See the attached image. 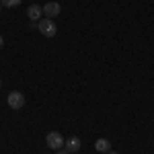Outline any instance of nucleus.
I'll use <instances>...</instances> for the list:
<instances>
[{
  "mask_svg": "<svg viewBox=\"0 0 154 154\" xmlns=\"http://www.w3.org/2000/svg\"><path fill=\"white\" fill-rule=\"evenodd\" d=\"M6 103H8L11 109H23L25 95H23V93H19V91H12V93H8V97H6Z\"/></svg>",
  "mask_w": 154,
  "mask_h": 154,
  "instance_id": "obj_3",
  "label": "nucleus"
},
{
  "mask_svg": "<svg viewBox=\"0 0 154 154\" xmlns=\"http://www.w3.org/2000/svg\"><path fill=\"white\" fill-rule=\"evenodd\" d=\"M64 146H66V150H68L70 154L72 152H78V150H80V140H78V138H68Z\"/></svg>",
  "mask_w": 154,
  "mask_h": 154,
  "instance_id": "obj_7",
  "label": "nucleus"
},
{
  "mask_svg": "<svg viewBox=\"0 0 154 154\" xmlns=\"http://www.w3.org/2000/svg\"><path fill=\"white\" fill-rule=\"evenodd\" d=\"M95 150L97 152H109V150H111V142H109V140H107V138H99V140H97L95 142Z\"/></svg>",
  "mask_w": 154,
  "mask_h": 154,
  "instance_id": "obj_6",
  "label": "nucleus"
},
{
  "mask_svg": "<svg viewBox=\"0 0 154 154\" xmlns=\"http://www.w3.org/2000/svg\"><path fill=\"white\" fill-rule=\"evenodd\" d=\"M107 154H119V152H111V150H109V152H107Z\"/></svg>",
  "mask_w": 154,
  "mask_h": 154,
  "instance_id": "obj_11",
  "label": "nucleus"
},
{
  "mask_svg": "<svg viewBox=\"0 0 154 154\" xmlns=\"http://www.w3.org/2000/svg\"><path fill=\"white\" fill-rule=\"evenodd\" d=\"M41 14H43V6H39V4H31V6L27 8V17H29V21H31V23L41 21V19H39Z\"/></svg>",
  "mask_w": 154,
  "mask_h": 154,
  "instance_id": "obj_5",
  "label": "nucleus"
},
{
  "mask_svg": "<svg viewBox=\"0 0 154 154\" xmlns=\"http://www.w3.org/2000/svg\"><path fill=\"white\" fill-rule=\"evenodd\" d=\"M62 11V6H60L58 2H48L45 6H43V14H45V19H56Z\"/></svg>",
  "mask_w": 154,
  "mask_h": 154,
  "instance_id": "obj_4",
  "label": "nucleus"
},
{
  "mask_svg": "<svg viewBox=\"0 0 154 154\" xmlns=\"http://www.w3.org/2000/svg\"><path fill=\"white\" fill-rule=\"evenodd\" d=\"M23 0H0V4L2 6H6V8H12V6H19Z\"/></svg>",
  "mask_w": 154,
  "mask_h": 154,
  "instance_id": "obj_8",
  "label": "nucleus"
},
{
  "mask_svg": "<svg viewBox=\"0 0 154 154\" xmlns=\"http://www.w3.org/2000/svg\"><path fill=\"white\" fill-rule=\"evenodd\" d=\"M2 45H4V37L0 35V49H2Z\"/></svg>",
  "mask_w": 154,
  "mask_h": 154,
  "instance_id": "obj_10",
  "label": "nucleus"
},
{
  "mask_svg": "<svg viewBox=\"0 0 154 154\" xmlns=\"http://www.w3.org/2000/svg\"><path fill=\"white\" fill-rule=\"evenodd\" d=\"M37 29H39L41 35H45V37H56V31H58L54 19H41V21L37 23Z\"/></svg>",
  "mask_w": 154,
  "mask_h": 154,
  "instance_id": "obj_1",
  "label": "nucleus"
},
{
  "mask_svg": "<svg viewBox=\"0 0 154 154\" xmlns=\"http://www.w3.org/2000/svg\"><path fill=\"white\" fill-rule=\"evenodd\" d=\"M54 154H70V152H68V150L64 148V150H56V152H54Z\"/></svg>",
  "mask_w": 154,
  "mask_h": 154,
  "instance_id": "obj_9",
  "label": "nucleus"
},
{
  "mask_svg": "<svg viewBox=\"0 0 154 154\" xmlns=\"http://www.w3.org/2000/svg\"><path fill=\"white\" fill-rule=\"evenodd\" d=\"M0 6H2V4H0Z\"/></svg>",
  "mask_w": 154,
  "mask_h": 154,
  "instance_id": "obj_12",
  "label": "nucleus"
},
{
  "mask_svg": "<svg viewBox=\"0 0 154 154\" xmlns=\"http://www.w3.org/2000/svg\"><path fill=\"white\" fill-rule=\"evenodd\" d=\"M0 86H2V84H0Z\"/></svg>",
  "mask_w": 154,
  "mask_h": 154,
  "instance_id": "obj_13",
  "label": "nucleus"
},
{
  "mask_svg": "<svg viewBox=\"0 0 154 154\" xmlns=\"http://www.w3.org/2000/svg\"><path fill=\"white\" fill-rule=\"evenodd\" d=\"M45 144H48L51 150H62V148H64V144H66V140L62 138V134H60V131H49L48 136H45Z\"/></svg>",
  "mask_w": 154,
  "mask_h": 154,
  "instance_id": "obj_2",
  "label": "nucleus"
}]
</instances>
